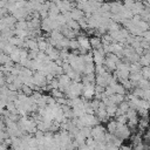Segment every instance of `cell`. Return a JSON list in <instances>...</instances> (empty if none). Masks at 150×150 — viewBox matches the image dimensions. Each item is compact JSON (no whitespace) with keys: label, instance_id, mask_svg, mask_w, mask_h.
Segmentation results:
<instances>
[{"label":"cell","instance_id":"cell-1","mask_svg":"<svg viewBox=\"0 0 150 150\" xmlns=\"http://www.w3.org/2000/svg\"><path fill=\"white\" fill-rule=\"evenodd\" d=\"M2 50L5 52V54H6V55H7V54H9V55H11V54L13 53V46H12L11 43H6Z\"/></svg>","mask_w":150,"mask_h":150},{"label":"cell","instance_id":"cell-3","mask_svg":"<svg viewBox=\"0 0 150 150\" xmlns=\"http://www.w3.org/2000/svg\"><path fill=\"white\" fill-rule=\"evenodd\" d=\"M1 64H2V63H1V61H0V66H1Z\"/></svg>","mask_w":150,"mask_h":150},{"label":"cell","instance_id":"cell-2","mask_svg":"<svg viewBox=\"0 0 150 150\" xmlns=\"http://www.w3.org/2000/svg\"><path fill=\"white\" fill-rule=\"evenodd\" d=\"M22 90L25 91V94H30V93H32L30 89H29L27 86H22Z\"/></svg>","mask_w":150,"mask_h":150}]
</instances>
